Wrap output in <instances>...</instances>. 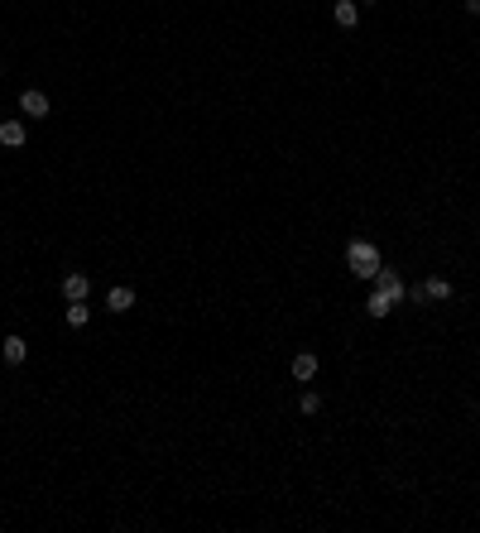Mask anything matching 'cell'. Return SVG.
Listing matches in <instances>:
<instances>
[{
	"mask_svg": "<svg viewBox=\"0 0 480 533\" xmlns=\"http://www.w3.org/2000/svg\"><path fill=\"white\" fill-rule=\"evenodd\" d=\"M456 289H452V279H442V274H432V279H423V298L427 303H447Z\"/></svg>",
	"mask_w": 480,
	"mask_h": 533,
	"instance_id": "7",
	"label": "cell"
},
{
	"mask_svg": "<svg viewBox=\"0 0 480 533\" xmlns=\"http://www.w3.org/2000/svg\"><path fill=\"white\" fill-rule=\"evenodd\" d=\"M461 5H466V15H471V20H480V0H461Z\"/></svg>",
	"mask_w": 480,
	"mask_h": 533,
	"instance_id": "14",
	"label": "cell"
},
{
	"mask_svg": "<svg viewBox=\"0 0 480 533\" xmlns=\"http://www.w3.org/2000/svg\"><path fill=\"white\" fill-rule=\"evenodd\" d=\"M346 265L355 269V279H374V274H379V265H384V260H379V245H374V240H365V236H355L346 245Z\"/></svg>",
	"mask_w": 480,
	"mask_h": 533,
	"instance_id": "1",
	"label": "cell"
},
{
	"mask_svg": "<svg viewBox=\"0 0 480 533\" xmlns=\"http://www.w3.org/2000/svg\"><path fill=\"white\" fill-rule=\"evenodd\" d=\"M289 370H293V380H298V384H308V380H317V356H312V351H298V356H293V365H289Z\"/></svg>",
	"mask_w": 480,
	"mask_h": 533,
	"instance_id": "6",
	"label": "cell"
},
{
	"mask_svg": "<svg viewBox=\"0 0 480 533\" xmlns=\"http://www.w3.org/2000/svg\"><path fill=\"white\" fill-rule=\"evenodd\" d=\"M63 318H68V327H87V322H91V308H87V298H82V303H68V313H63Z\"/></svg>",
	"mask_w": 480,
	"mask_h": 533,
	"instance_id": "12",
	"label": "cell"
},
{
	"mask_svg": "<svg viewBox=\"0 0 480 533\" xmlns=\"http://www.w3.org/2000/svg\"><path fill=\"white\" fill-rule=\"evenodd\" d=\"M25 139H29V130L20 120H0V144L5 149H25Z\"/></svg>",
	"mask_w": 480,
	"mask_h": 533,
	"instance_id": "9",
	"label": "cell"
},
{
	"mask_svg": "<svg viewBox=\"0 0 480 533\" xmlns=\"http://www.w3.org/2000/svg\"><path fill=\"white\" fill-rule=\"evenodd\" d=\"M370 284H374V289H384L394 303H403V298H408V284L399 279V269H384V265H379V274H374Z\"/></svg>",
	"mask_w": 480,
	"mask_h": 533,
	"instance_id": "3",
	"label": "cell"
},
{
	"mask_svg": "<svg viewBox=\"0 0 480 533\" xmlns=\"http://www.w3.org/2000/svg\"><path fill=\"white\" fill-rule=\"evenodd\" d=\"M0 77H5V63H0Z\"/></svg>",
	"mask_w": 480,
	"mask_h": 533,
	"instance_id": "16",
	"label": "cell"
},
{
	"mask_svg": "<svg viewBox=\"0 0 480 533\" xmlns=\"http://www.w3.org/2000/svg\"><path fill=\"white\" fill-rule=\"evenodd\" d=\"M63 298H68V303H82V298H91V279H87L82 269H68V274H63Z\"/></svg>",
	"mask_w": 480,
	"mask_h": 533,
	"instance_id": "4",
	"label": "cell"
},
{
	"mask_svg": "<svg viewBox=\"0 0 480 533\" xmlns=\"http://www.w3.org/2000/svg\"><path fill=\"white\" fill-rule=\"evenodd\" d=\"M106 308L115 313V318H125V313L134 308V289H125V284H115V289L106 294Z\"/></svg>",
	"mask_w": 480,
	"mask_h": 533,
	"instance_id": "8",
	"label": "cell"
},
{
	"mask_svg": "<svg viewBox=\"0 0 480 533\" xmlns=\"http://www.w3.org/2000/svg\"><path fill=\"white\" fill-rule=\"evenodd\" d=\"M298 408H303V413H322V394H317V389H303Z\"/></svg>",
	"mask_w": 480,
	"mask_h": 533,
	"instance_id": "13",
	"label": "cell"
},
{
	"mask_svg": "<svg viewBox=\"0 0 480 533\" xmlns=\"http://www.w3.org/2000/svg\"><path fill=\"white\" fill-rule=\"evenodd\" d=\"M355 5H379V0H355Z\"/></svg>",
	"mask_w": 480,
	"mask_h": 533,
	"instance_id": "15",
	"label": "cell"
},
{
	"mask_svg": "<svg viewBox=\"0 0 480 533\" xmlns=\"http://www.w3.org/2000/svg\"><path fill=\"white\" fill-rule=\"evenodd\" d=\"M331 20L341 29H355L360 25V5H355V0H336V5H331Z\"/></svg>",
	"mask_w": 480,
	"mask_h": 533,
	"instance_id": "10",
	"label": "cell"
},
{
	"mask_svg": "<svg viewBox=\"0 0 480 533\" xmlns=\"http://www.w3.org/2000/svg\"><path fill=\"white\" fill-rule=\"evenodd\" d=\"M20 111L34 115V120H49V92H44V87H25V92H20Z\"/></svg>",
	"mask_w": 480,
	"mask_h": 533,
	"instance_id": "2",
	"label": "cell"
},
{
	"mask_svg": "<svg viewBox=\"0 0 480 533\" xmlns=\"http://www.w3.org/2000/svg\"><path fill=\"white\" fill-rule=\"evenodd\" d=\"M0 356H5V365H25V360H29V341L10 332V337L0 341Z\"/></svg>",
	"mask_w": 480,
	"mask_h": 533,
	"instance_id": "5",
	"label": "cell"
},
{
	"mask_svg": "<svg viewBox=\"0 0 480 533\" xmlns=\"http://www.w3.org/2000/svg\"><path fill=\"white\" fill-rule=\"evenodd\" d=\"M394 308H399V303H394V298L384 294V289H374V294L365 298V313H370L374 322H379V318H389V313H394Z\"/></svg>",
	"mask_w": 480,
	"mask_h": 533,
	"instance_id": "11",
	"label": "cell"
}]
</instances>
